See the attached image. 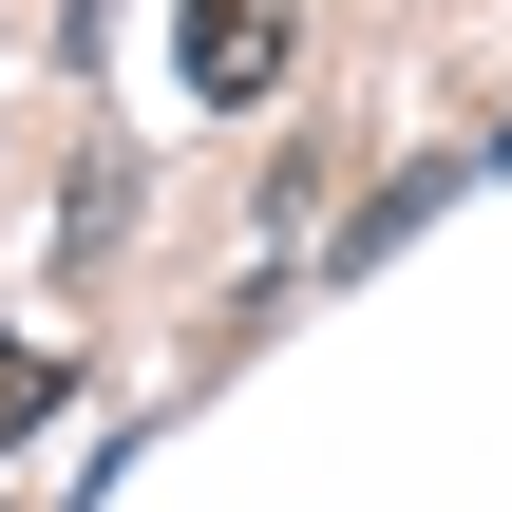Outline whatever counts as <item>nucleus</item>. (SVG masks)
<instances>
[{
	"label": "nucleus",
	"instance_id": "nucleus-1",
	"mask_svg": "<svg viewBox=\"0 0 512 512\" xmlns=\"http://www.w3.org/2000/svg\"><path fill=\"white\" fill-rule=\"evenodd\" d=\"M171 76H190L209 114H266V95L304 76V0H171Z\"/></svg>",
	"mask_w": 512,
	"mask_h": 512
},
{
	"label": "nucleus",
	"instance_id": "nucleus-2",
	"mask_svg": "<svg viewBox=\"0 0 512 512\" xmlns=\"http://www.w3.org/2000/svg\"><path fill=\"white\" fill-rule=\"evenodd\" d=\"M57 399H76V361H38V342H0V437H38Z\"/></svg>",
	"mask_w": 512,
	"mask_h": 512
}]
</instances>
